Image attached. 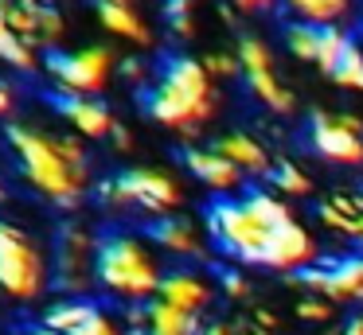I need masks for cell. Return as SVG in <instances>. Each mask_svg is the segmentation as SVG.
<instances>
[{"label":"cell","mask_w":363,"mask_h":335,"mask_svg":"<svg viewBox=\"0 0 363 335\" xmlns=\"http://www.w3.org/2000/svg\"><path fill=\"white\" fill-rule=\"evenodd\" d=\"M293 280L305 285L308 293H316V296H328L332 304L363 300V254L316 261V265H308V269L293 273Z\"/></svg>","instance_id":"8fae6325"},{"label":"cell","mask_w":363,"mask_h":335,"mask_svg":"<svg viewBox=\"0 0 363 335\" xmlns=\"http://www.w3.org/2000/svg\"><path fill=\"white\" fill-rule=\"evenodd\" d=\"M235 55H238V74H242V82H246V90H250L254 101H262V106H266L269 113H277V117H285V113L297 109V93L281 82L274 51H269L266 39L262 35H242L238 47H235Z\"/></svg>","instance_id":"9c48e42d"},{"label":"cell","mask_w":363,"mask_h":335,"mask_svg":"<svg viewBox=\"0 0 363 335\" xmlns=\"http://www.w3.org/2000/svg\"><path fill=\"white\" fill-rule=\"evenodd\" d=\"M289 23H316V28H344L355 16V0H277Z\"/></svg>","instance_id":"ac0fdd59"},{"label":"cell","mask_w":363,"mask_h":335,"mask_svg":"<svg viewBox=\"0 0 363 335\" xmlns=\"http://www.w3.org/2000/svg\"><path fill=\"white\" fill-rule=\"evenodd\" d=\"M203 324H199L196 312H184L168 300H149L145 304V331L141 335H199Z\"/></svg>","instance_id":"44dd1931"},{"label":"cell","mask_w":363,"mask_h":335,"mask_svg":"<svg viewBox=\"0 0 363 335\" xmlns=\"http://www.w3.org/2000/svg\"><path fill=\"white\" fill-rule=\"evenodd\" d=\"M0 199H4V187H0Z\"/></svg>","instance_id":"ab89813d"},{"label":"cell","mask_w":363,"mask_h":335,"mask_svg":"<svg viewBox=\"0 0 363 335\" xmlns=\"http://www.w3.org/2000/svg\"><path fill=\"white\" fill-rule=\"evenodd\" d=\"M98 23H102L106 35L121 39V43L137 47V51L152 47V28L137 4H98Z\"/></svg>","instance_id":"e0dca14e"},{"label":"cell","mask_w":363,"mask_h":335,"mask_svg":"<svg viewBox=\"0 0 363 335\" xmlns=\"http://www.w3.org/2000/svg\"><path fill=\"white\" fill-rule=\"evenodd\" d=\"M55 106L67 129L79 132L82 140H106L118 125V117L110 113V106L102 98H55Z\"/></svg>","instance_id":"9a60e30c"},{"label":"cell","mask_w":363,"mask_h":335,"mask_svg":"<svg viewBox=\"0 0 363 335\" xmlns=\"http://www.w3.org/2000/svg\"><path fill=\"white\" fill-rule=\"evenodd\" d=\"M297 319L301 324H324V319H332V312H336V304L328 300V296H316V293H308L305 300H297Z\"/></svg>","instance_id":"83f0119b"},{"label":"cell","mask_w":363,"mask_h":335,"mask_svg":"<svg viewBox=\"0 0 363 335\" xmlns=\"http://www.w3.org/2000/svg\"><path fill=\"white\" fill-rule=\"evenodd\" d=\"M118 70H121V74H125L133 86H149V82H152V74H157V70H152L145 59H121V67H118Z\"/></svg>","instance_id":"f546056e"},{"label":"cell","mask_w":363,"mask_h":335,"mask_svg":"<svg viewBox=\"0 0 363 335\" xmlns=\"http://www.w3.org/2000/svg\"><path fill=\"white\" fill-rule=\"evenodd\" d=\"M266 179H269V191H277L281 199H308L313 195V176L297 160H274Z\"/></svg>","instance_id":"603a6c76"},{"label":"cell","mask_w":363,"mask_h":335,"mask_svg":"<svg viewBox=\"0 0 363 335\" xmlns=\"http://www.w3.org/2000/svg\"><path fill=\"white\" fill-rule=\"evenodd\" d=\"M94 199L102 203V210H137L145 218L176 215L184 207V187L172 171L164 168H125L118 176H106L94 183Z\"/></svg>","instance_id":"5b68a950"},{"label":"cell","mask_w":363,"mask_h":335,"mask_svg":"<svg viewBox=\"0 0 363 335\" xmlns=\"http://www.w3.org/2000/svg\"><path fill=\"white\" fill-rule=\"evenodd\" d=\"M141 109L168 132L191 140L219 113V86L196 55H168L149 86H141Z\"/></svg>","instance_id":"3957f363"},{"label":"cell","mask_w":363,"mask_h":335,"mask_svg":"<svg viewBox=\"0 0 363 335\" xmlns=\"http://www.w3.org/2000/svg\"><path fill=\"white\" fill-rule=\"evenodd\" d=\"M160 300H168V304H176V308H184V312H203V308H211V300H215V285H211V277H203V273H196V269H172V273H164L160 277Z\"/></svg>","instance_id":"2e32d148"},{"label":"cell","mask_w":363,"mask_h":335,"mask_svg":"<svg viewBox=\"0 0 363 335\" xmlns=\"http://www.w3.org/2000/svg\"><path fill=\"white\" fill-rule=\"evenodd\" d=\"M110 144L113 148H118V152H129V148H133V137H129V129H125V125H113V132H110Z\"/></svg>","instance_id":"d6a6232c"},{"label":"cell","mask_w":363,"mask_h":335,"mask_svg":"<svg viewBox=\"0 0 363 335\" xmlns=\"http://www.w3.org/2000/svg\"><path fill=\"white\" fill-rule=\"evenodd\" d=\"M121 59L110 43H90L74 51H51L43 59V74L55 86V98H98L118 74Z\"/></svg>","instance_id":"52a82bcc"},{"label":"cell","mask_w":363,"mask_h":335,"mask_svg":"<svg viewBox=\"0 0 363 335\" xmlns=\"http://www.w3.org/2000/svg\"><path fill=\"white\" fill-rule=\"evenodd\" d=\"M316 218H320L328 230L344 234V238H355L359 230V218H363V191L352 195V191H336L328 199L316 203Z\"/></svg>","instance_id":"7402d4cb"},{"label":"cell","mask_w":363,"mask_h":335,"mask_svg":"<svg viewBox=\"0 0 363 335\" xmlns=\"http://www.w3.org/2000/svg\"><path fill=\"white\" fill-rule=\"evenodd\" d=\"M145 238L160 249V257H176V261H199L207 254V242H211L207 238V226L199 218L184 215V210L149 218Z\"/></svg>","instance_id":"4fadbf2b"},{"label":"cell","mask_w":363,"mask_h":335,"mask_svg":"<svg viewBox=\"0 0 363 335\" xmlns=\"http://www.w3.org/2000/svg\"><path fill=\"white\" fill-rule=\"evenodd\" d=\"M98 238L82 222H63L51 249V280L67 296H86L98 288Z\"/></svg>","instance_id":"ba28073f"},{"label":"cell","mask_w":363,"mask_h":335,"mask_svg":"<svg viewBox=\"0 0 363 335\" xmlns=\"http://www.w3.org/2000/svg\"><path fill=\"white\" fill-rule=\"evenodd\" d=\"M215 148H219L242 176H269V168H274L269 148L262 144L254 132H223V137L215 140Z\"/></svg>","instance_id":"d6986e66"},{"label":"cell","mask_w":363,"mask_h":335,"mask_svg":"<svg viewBox=\"0 0 363 335\" xmlns=\"http://www.w3.org/2000/svg\"><path fill=\"white\" fill-rule=\"evenodd\" d=\"M230 4H235L238 12H250V16H258V12H269V8L277 4V0H230Z\"/></svg>","instance_id":"836d02e7"},{"label":"cell","mask_w":363,"mask_h":335,"mask_svg":"<svg viewBox=\"0 0 363 335\" xmlns=\"http://www.w3.org/2000/svg\"><path fill=\"white\" fill-rule=\"evenodd\" d=\"M336 335H363V316H355V319H347L344 327H340Z\"/></svg>","instance_id":"d590c367"},{"label":"cell","mask_w":363,"mask_h":335,"mask_svg":"<svg viewBox=\"0 0 363 335\" xmlns=\"http://www.w3.org/2000/svg\"><path fill=\"white\" fill-rule=\"evenodd\" d=\"M199 335H235V324H211V327H203Z\"/></svg>","instance_id":"8d00e7d4"},{"label":"cell","mask_w":363,"mask_h":335,"mask_svg":"<svg viewBox=\"0 0 363 335\" xmlns=\"http://www.w3.org/2000/svg\"><path fill=\"white\" fill-rule=\"evenodd\" d=\"M12 109H16V86L0 78V117H9Z\"/></svg>","instance_id":"1f68e13d"},{"label":"cell","mask_w":363,"mask_h":335,"mask_svg":"<svg viewBox=\"0 0 363 335\" xmlns=\"http://www.w3.org/2000/svg\"><path fill=\"white\" fill-rule=\"evenodd\" d=\"M32 335H71V331H51V327L40 324V327H32Z\"/></svg>","instance_id":"74e56055"},{"label":"cell","mask_w":363,"mask_h":335,"mask_svg":"<svg viewBox=\"0 0 363 335\" xmlns=\"http://www.w3.org/2000/svg\"><path fill=\"white\" fill-rule=\"evenodd\" d=\"M12 160L20 164V176L40 199L51 207L74 210L90 195V156L86 140L79 132H48L40 125L12 121L4 129Z\"/></svg>","instance_id":"6da1fadb"},{"label":"cell","mask_w":363,"mask_h":335,"mask_svg":"<svg viewBox=\"0 0 363 335\" xmlns=\"http://www.w3.org/2000/svg\"><path fill=\"white\" fill-rule=\"evenodd\" d=\"M98 293L113 296L118 304H149L160 293V249L149 238L129 230L98 234Z\"/></svg>","instance_id":"277c9868"},{"label":"cell","mask_w":363,"mask_h":335,"mask_svg":"<svg viewBox=\"0 0 363 335\" xmlns=\"http://www.w3.org/2000/svg\"><path fill=\"white\" fill-rule=\"evenodd\" d=\"M90 308H94V304H90L86 296H67V300L51 304V308L43 312V327H51V331H71V335H79V327L86 324Z\"/></svg>","instance_id":"cb8c5ba5"},{"label":"cell","mask_w":363,"mask_h":335,"mask_svg":"<svg viewBox=\"0 0 363 335\" xmlns=\"http://www.w3.org/2000/svg\"><path fill=\"white\" fill-rule=\"evenodd\" d=\"M293 207L289 199H281L277 191H242V195H227L215 199L207 207V238L223 257H230L235 265H269L281 230L293 222Z\"/></svg>","instance_id":"7a4b0ae2"},{"label":"cell","mask_w":363,"mask_h":335,"mask_svg":"<svg viewBox=\"0 0 363 335\" xmlns=\"http://www.w3.org/2000/svg\"><path fill=\"white\" fill-rule=\"evenodd\" d=\"M203 67H207V74H211L215 82H223V78H235L238 74V55L235 51H207L203 55Z\"/></svg>","instance_id":"f1b7e54d"},{"label":"cell","mask_w":363,"mask_h":335,"mask_svg":"<svg viewBox=\"0 0 363 335\" xmlns=\"http://www.w3.org/2000/svg\"><path fill=\"white\" fill-rule=\"evenodd\" d=\"M79 335H129L125 324H121V316H113L110 308H102V304H94L86 316V324L79 327Z\"/></svg>","instance_id":"4316f807"},{"label":"cell","mask_w":363,"mask_h":335,"mask_svg":"<svg viewBox=\"0 0 363 335\" xmlns=\"http://www.w3.org/2000/svg\"><path fill=\"white\" fill-rule=\"evenodd\" d=\"M184 168H188L191 176H196L207 191H215V195L238 191V187H242V179H246L242 171H238L215 144L211 148H207V144H188V148H184Z\"/></svg>","instance_id":"5bb4252c"},{"label":"cell","mask_w":363,"mask_h":335,"mask_svg":"<svg viewBox=\"0 0 363 335\" xmlns=\"http://www.w3.org/2000/svg\"><path fill=\"white\" fill-rule=\"evenodd\" d=\"M94 4H133V0H94Z\"/></svg>","instance_id":"f35d334b"},{"label":"cell","mask_w":363,"mask_h":335,"mask_svg":"<svg viewBox=\"0 0 363 335\" xmlns=\"http://www.w3.org/2000/svg\"><path fill=\"white\" fill-rule=\"evenodd\" d=\"M332 82L336 86H344V90H355V93H363V47L359 43H352L344 51V59L336 62V70H332Z\"/></svg>","instance_id":"484cf974"},{"label":"cell","mask_w":363,"mask_h":335,"mask_svg":"<svg viewBox=\"0 0 363 335\" xmlns=\"http://www.w3.org/2000/svg\"><path fill=\"white\" fill-rule=\"evenodd\" d=\"M51 261L43 246L24 230V226L0 218V293L16 304H32L48 293Z\"/></svg>","instance_id":"8992f818"},{"label":"cell","mask_w":363,"mask_h":335,"mask_svg":"<svg viewBox=\"0 0 363 335\" xmlns=\"http://www.w3.org/2000/svg\"><path fill=\"white\" fill-rule=\"evenodd\" d=\"M0 62L12 67V70H20V74L43 70V51L9 20V16H4V8H0Z\"/></svg>","instance_id":"ffe728a7"},{"label":"cell","mask_w":363,"mask_h":335,"mask_svg":"<svg viewBox=\"0 0 363 335\" xmlns=\"http://www.w3.org/2000/svg\"><path fill=\"white\" fill-rule=\"evenodd\" d=\"M274 327H262V324H250V319H242V324H235V335H269Z\"/></svg>","instance_id":"e575fe53"},{"label":"cell","mask_w":363,"mask_h":335,"mask_svg":"<svg viewBox=\"0 0 363 335\" xmlns=\"http://www.w3.org/2000/svg\"><path fill=\"white\" fill-rule=\"evenodd\" d=\"M285 47L293 59L316 67L320 74H332L344 51L352 47V35L344 28H316V23H289L285 28Z\"/></svg>","instance_id":"7c38bea8"},{"label":"cell","mask_w":363,"mask_h":335,"mask_svg":"<svg viewBox=\"0 0 363 335\" xmlns=\"http://www.w3.org/2000/svg\"><path fill=\"white\" fill-rule=\"evenodd\" d=\"M164 23L176 39H196V0H164Z\"/></svg>","instance_id":"d4e9b609"},{"label":"cell","mask_w":363,"mask_h":335,"mask_svg":"<svg viewBox=\"0 0 363 335\" xmlns=\"http://www.w3.org/2000/svg\"><path fill=\"white\" fill-rule=\"evenodd\" d=\"M219 285H223V293H227V296H235V300L250 296V280H246L238 269H223V273H219Z\"/></svg>","instance_id":"4dcf8cb0"},{"label":"cell","mask_w":363,"mask_h":335,"mask_svg":"<svg viewBox=\"0 0 363 335\" xmlns=\"http://www.w3.org/2000/svg\"><path fill=\"white\" fill-rule=\"evenodd\" d=\"M305 144L316 160L340 164V168H363V117L355 113H332V109H316L308 117Z\"/></svg>","instance_id":"30bf717a"}]
</instances>
